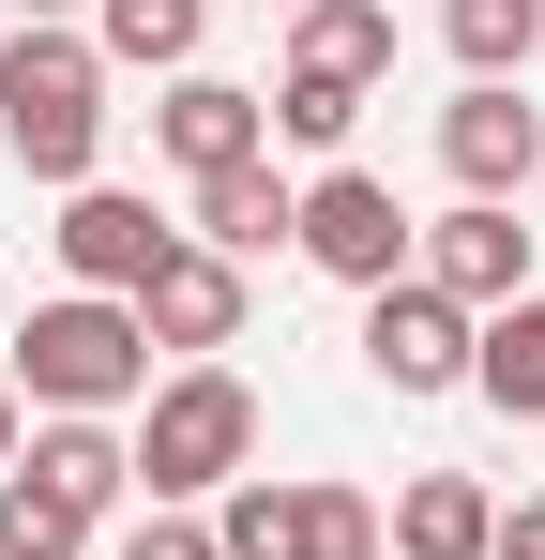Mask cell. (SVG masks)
Instances as JSON below:
<instances>
[{
  "label": "cell",
  "instance_id": "6da1fadb",
  "mask_svg": "<svg viewBox=\"0 0 545 560\" xmlns=\"http://www.w3.org/2000/svg\"><path fill=\"white\" fill-rule=\"evenodd\" d=\"M0 364H15V394H31L46 424L152 409V334H137V303H106V288H61V303H31Z\"/></svg>",
  "mask_w": 545,
  "mask_h": 560
},
{
  "label": "cell",
  "instance_id": "7a4b0ae2",
  "mask_svg": "<svg viewBox=\"0 0 545 560\" xmlns=\"http://www.w3.org/2000/svg\"><path fill=\"white\" fill-rule=\"evenodd\" d=\"M0 152L61 197L106 167V46L91 31H15L0 46Z\"/></svg>",
  "mask_w": 545,
  "mask_h": 560
},
{
  "label": "cell",
  "instance_id": "3957f363",
  "mask_svg": "<svg viewBox=\"0 0 545 560\" xmlns=\"http://www.w3.org/2000/svg\"><path fill=\"white\" fill-rule=\"evenodd\" d=\"M258 469V394L228 364H182V378H152V409H137V500H228Z\"/></svg>",
  "mask_w": 545,
  "mask_h": 560
},
{
  "label": "cell",
  "instance_id": "277c9868",
  "mask_svg": "<svg viewBox=\"0 0 545 560\" xmlns=\"http://www.w3.org/2000/svg\"><path fill=\"white\" fill-rule=\"evenodd\" d=\"M288 243H303V258H318L334 288H363V303H379V288L425 258V228L394 212V183H379V167H318V183H303V228H288Z\"/></svg>",
  "mask_w": 545,
  "mask_h": 560
},
{
  "label": "cell",
  "instance_id": "5b68a950",
  "mask_svg": "<svg viewBox=\"0 0 545 560\" xmlns=\"http://www.w3.org/2000/svg\"><path fill=\"white\" fill-rule=\"evenodd\" d=\"M440 167H454V197H515L545 183V106H531V77H469V92L440 106Z\"/></svg>",
  "mask_w": 545,
  "mask_h": 560
},
{
  "label": "cell",
  "instance_id": "8992f818",
  "mask_svg": "<svg viewBox=\"0 0 545 560\" xmlns=\"http://www.w3.org/2000/svg\"><path fill=\"white\" fill-rule=\"evenodd\" d=\"M469 334H485L469 303H440L425 273H394L363 303V378L379 394H469Z\"/></svg>",
  "mask_w": 545,
  "mask_h": 560
},
{
  "label": "cell",
  "instance_id": "52a82bcc",
  "mask_svg": "<svg viewBox=\"0 0 545 560\" xmlns=\"http://www.w3.org/2000/svg\"><path fill=\"white\" fill-rule=\"evenodd\" d=\"M46 243H61V273H77V288H106V303H137V288L182 258V228H152V197H121V183H77Z\"/></svg>",
  "mask_w": 545,
  "mask_h": 560
},
{
  "label": "cell",
  "instance_id": "ba28073f",
  "mask_svg": "<svg viewBox=\"0 0 545 560\" xmlns=\"http://www.w3.org/2000/svg\"><path fill=\"white\" fill-rule=\"evenodd\" d=\"M409 273L440 288V303H469V318H500V303H531V228H515L500 197H454L440 228H425Z\"/></svg>",
  "mask_w": 545,
  "mask_h": 560
},
{
  "label": "cell",
  "instance_id": "9c48e42d",
  "mask_svg": "<svg viewBox=\"0 0 545 560\" xmlns=\"http://www.w3.org/2000/svg\"><path fill=\"white\" fill-rule=\"evenodd\" d=\"M152 137H167V167H182V183H212V167H258V152H272V92H243V77H167Z\"/></svg>",
  "mask_w": 545,
  "mask_h": 560
},
{
  "label": "cell",
  "instance_id": "30bf717a",
  "mask_svg": "<svg viewBox=\"0 0 545 560\" xmlns=\"http://www.w3.org/2000/svg\"><path fill=\"white\" fill-rule=\"evenodd\" d=\"M137 334L182 349V364H212V349H243V258H212V243H182L167 273L137 288Z\"/></svg>",
  "mask_w": 545,
  "mask_h": 560
},
{
  "label": "cell",
  "instance_id": "8fae6325",
  "mask_svg": "<svg viewBox=\"0 0 545 560\" xmlns=\"http://www.w3.org/2000/svg\"><path fill=\"white\" fill-rule=\"evenodd\" d=\"M15 469H31L46 500H77L91 530L137 500V440H121V424H46V440H15Z\"/></svg>",
  "mask_w": 545,
  "mask_h": 560
},
{
  "label": "cell",
  "instance_id": "7c38bea8",
  "mask_svg": "<svg viewBox=\"0 0 545 560\" xmlns=\"http://www.w3.org/2000/svg\"><path fill=\"white\" fill-rule=\"evenodd\" d=\"M288 77L379 92V77H394V0H303V15H288Z\"/></svg>",
  "mask_w": 545,
  "mask_h": 560
},
{
  "label": "cell",
  "instance_id": "4fadbf2b",
  "mask_svg": "<svg viewBox=\"0 0 545 560\" xmlns=\"http://www.w3.org/2000/svg\"><path fill=\"white\" fill-rule=\"evenodd\" d=\"M500 546V500L469 485V469H409V500H394V560H485Z\"/></svg>",
  "mask_w": 545,
  "mask_h": 560
},
{
  "label": "cell",
  "instance_id": "5bb4252c",
  "mask_svg": "<svg viewBox=\"0 0 545 560\" xmlns=\"http://www.w3.org/2000/svg\"><path fill=\"white\" fill-rule=\"evenodd\" d=\"M288 228H303V197L272 183V152H258V167H212V183H197V243H212V258H272Z\"/></svg>",
  "mask_w": 545,
  "mask_h": 560
},
{
  "label": "cell",
  "instance_id": "9a60e30c",
  "mask_svg": "<svg viewBox=\"0 0 545 560\" xmlns=\"http://www.w3.org/2000/svg\"><path fill=\"white\" fill-rule=\"evenodd\" d=\"M469 394H485L500 424H545V288H531V303H500V318L469 334Z\"/></svg>",
  "mask_w": 545,
  "mask_h": 560
},
{
  "label": "cell",
  "instance_id": "2e32d148",
  "mask_svg": "<svg viewBox=\"0 0 545 560\" xmlns=\"http://www.w3.org/2000/svg\"><path fill=\"white\" fill-rule=\"evenodd\" d=\"M197 31H212V0H91L106 77H121V61H137V77H197Z\"/></svg>",
  "mask_w": 545,
  "mask_h": 560
},
{
  "label": "cell",
  "instance_id": "e0dca14e",
  "mask_svg": "<svg viewBox=\"0 0 545 560\" xmlns=\"http://www.w3.org/2000/svg\"><path fill=\"white\" fill-rule=\"evenodd\" d=\"M440 46L469 61V77H531V46H545V0H440Z\"/></svg>",
  "mask_w": 545,
  "mask_h": 560
},
{
  "label": "cell",
  "instance_id": "ac0fdd59",
  "mask_svg": "<svg viewBox=\"0 0 545 560\" xmlns=\"http://www.w3.org/2000/svg\"><path fill=\"white\" fill-rule=\"evenodd\" d=\"M212 546H228V560H303V485L243 469V485L212 500Z\"/></svg>",
  "mask_w": 545,
  "mask_h": 560
},
{
  "label": "cell",
  "instance_id": "d6986e66",
  "mask_svg": "<svg viewBox=\"0 0 545 560\" xmlns=\"http://www.w3.org/2000/svg\"><path fill=\"white\" fill-rule=\"evenodd\" d=\"M0 560H91V515L46 500L31 469H0Z\"/></svg>",
  "mask_w": 545,
  "mask_h": 560
},
{
  "label": "cell",
  "instance_id": "ffe728a7",
  "mask_svg": "<svg viewBox=\"0 0 545 560\" xmlns=\"http://www.w3.org/2000/svg\"><path fill=\"white\" fill-rule=\"evenodd\" d=\"M349 121H363L349 77H272V137H288V152H318V167H334V152H349Z\"/></svg>",
  "mask_w": 545,
  "mask_h": 560
},
{
  "label": "cell",
  "instance_id": "44dd1931",
  "mask_svg": "<svg viewBox=\"0 0 545 560\" xmlns=\"http://www.w3.org/2000/svg\"><path fill=\"white\" fill-rule=\"evenodd\" d=\"M303 560H394V515L363 485H303Z\"/></svg>",
  "mask_w": 545,
  "mask_h": 560
},
{
  "label": "cell",
  "instance_id": "7402d4cb",
  "mask_svg": "<svg viewBox=\"0 0 545 560\" xmlns=\"http://www.w3.org/2000/svg\"><path fill=\"white\" fill-rule=\"evenodd\" d=\"M121 560H228V546H212V515H182V500H137Z\"/></svg>",
  "mask_w": 545,
  "mask_h": 560
},
{
  "label": "cell",
  "instance_id": "603a6c76",
  "mask_svg": "<svg viewBox=\"0 0 545 560\" xmlns=\"http://www.w3.org/2000/svg\"><path fill=\"white\" fill-rule=\"evenodd\" d=\"M485 560H545V500H500V546Z\"/></svg>",
  "mask_w": 545,
  "mask_h": 560
},
{
  "label": "cell",
  "instance_id": "cb8c5ba5",
  "mask_svg": "<svg viewBox=\"0 0 545 560\" xmlns=\"http://www.w3.org/2000/svg\"><path fill=\"white\" fill-rule=\"evenodd\" d=\"M15 409H31V394H15V364H0V469H15Z\"/></svg>",
  "mask_w": 545,
  "mask_h": 560
},
{
  "label": "cell",
  "instance_id": "d4e9b609",
  "mask_svg": "<svg viewBox=\"0 0 545 560\" xmlns=\"http://www.w3.org/2000/svg\"><path fill=\"white\" fill-rule=\"evenodd\" d=\"M61 15H77V0H15V31H61Z\"/></svg>",
  "mask_w": 545,
  "mask_h": 560
},
{
  "label": "cell",
  "instance_id": "484cf974",
  "mask_svg": "<svg viewBox=\"0 0 545 560\" xmlns=\"http://www.w3.org/2000/svg\"><path fill=\"white\" fill-rule=\"evenodd\" d=\"M258 15H303V0H258Z\"/></svg>",
  "mask_w": 545,
  "mask_h": 560
}]
</instances>
